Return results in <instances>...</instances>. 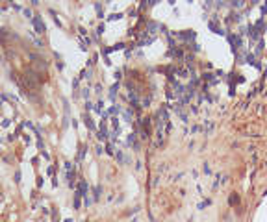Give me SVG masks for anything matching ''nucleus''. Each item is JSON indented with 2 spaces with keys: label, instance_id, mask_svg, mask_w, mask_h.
Here are the masks:
<instances>
[]
</instances>
